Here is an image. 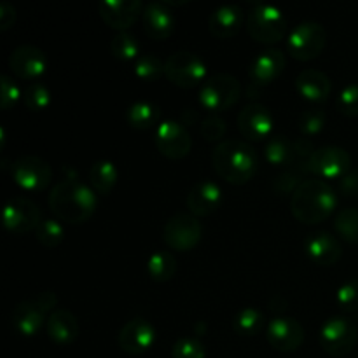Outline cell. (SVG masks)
I'll return each instance as SVG.
<instances>
[{
  "mask_svg": "<svg viewBox=\"0 0 358 358\" xmlns=\"http://www.w3.org/2000/svg\"><path fill=\"white\" fill-rule=\"evenodd\" d=\"M241 94V84L231 73H213L199 86V103L212 114L229 110Z\"/></svg>",
  "mask_w": 358,
  "mask_h": 358,
  "instance_id": "cell-5",
  "label": "cell"
},
{
  "mask_svg": "<svg viewBox=\"0 0 358 358\" xmlns=\"http://www.w3.org/2000/svg\"><path fill=\"white\" fill-rule=\"evenodd\" d=\"M7 65L16 77L34 83L48 69V58H45V52L37 45L21 44L10 52Z\"/></svg>",
  "mask_w": 358,
  "mask_h": 358,
  "instance_id": "cell-18",
  "label": "cell"
},
{
  "mask_svg": "<svg viewBox=\"0 0 358 358\" xmlns=\"http://www.w3.org/2000/svg\"><path fill=\"white\" fill-rule=\"evenodd\" d=\"M334 229L348 243H358V208H343L336 213Z\"/></svg>",
  "mask_w": 358,
  "mask_h": 358,
  "instance_id": "cell-32",
  "label": "cell"
},
{
  "mask_svg": "<svg viewBox=\"0 0 358 358\" xmlns=\"http://www.w3.org/2000/svg\"><path fill=\"white\" fill-rule=\"evenodd\" d=\"M21 100H23L24 107L30 108L31 112H41L48 108L49 103H51V91L48 90L45 84L34 80V83L27 84L23 87Z\"/></svg>",
  "mask_w": 358,
  "mask_h": 358,
  "instance_id": "cell-33",
  "label": "cell"
},
{
  "mask_svg": "<svg viewBox=\"0 0 358 358\" xmlns=\"http://www.w3.org/2000/svg\"><path fill=\"white\" fill-rule=\"evenodd\" d=\"M21 94H23V90L17 87L14 79H10L7 73H3L0 77V107L3 110H9L21 100Z\"/></svg>",
  "mask_w": 358,
  "mask_h": 358,
  "instance_id": "cell-42",
  "label": "cell"
},
{
  "mask_svg": "<svg viewBox=\"0 0 358 358\" xmlns=\"http://www.w3.org/2000/svg\"><path fill=\"white\" fill-rule=\"evenodd\" d=\"M296 91L308 101L320 103L331 96L332 83L325 72L318 69H306L297 76Z\"/></svg>",
  "mask_w": 358,
  "mask_h": 358,
  "instance_id": "cell-25",
  "label": "cell"
},
{
  "mask_svg": "<svg viewBox=\"0 0 358 358\" xmlns=\"http://www.w3.org/2000/svg\"><path fill=\"white\" fill-rule=\"evenodd\" d=\"M303 184L301 180V173L296 168H289V170L280 171L278 177L273 180V187L276 192H282V194H294L296 189Z\"/></svg>",
  "mask_w": 358,
  "mask_h": 358,
  "instance_id": "cell-43",
  "label": "cell"
},
{
  "mask_svg": "<svg viewBox=\"0 0 358 358\" xmlns=\"http://www.w3.org/2000/svg\"><path fill=\"white\" fill-rule=\"evenodd\" d=\"M264 157L273 166L292 168V164L297 161L296 142L287 138L285 135L269 136L264 145Z\"/></svg>",
  "mask_w": 358,
  "mask_h": 358,
  "instance_id": "cell-27",
  "label": "cell"
},
{
  "mask_svg": "<svg viewBox=\"0 0 358 358\" xmlns=\"http://www.w3.org/2000/svg\"><path fill=\"white\" fill-rule=\"evenodd\" d=\"M273 114L266 105L248 103L238 115V129L247 142L268 140L273 131Z\"/></svg>",
  "mask_w": 358,
  "mask_h": 358,
  "instance_id": "cell-14",
  "label": "cell"
},
{
  "mask_svg": "<svg viewBox=\"0 0 358 358\" xmlns=\"http://www.w3.org/2000/svg\"><path fill=\"white\" fill-rule=\"evenodd\" d=\"M338 206V194L329 182L310 178L296 189L290 198L292 215L303 224H320Z\"/></svg>",
  "mask_w": 358,
  "mask_h": 358,
  "instance_id": "cell-2",
  "label": "cell"
},
{
  "mask_svg": "<svg viewBox=\"0 0 358 358\" xmlns=\"http://www.w3.org/2000/svg\"><path fill=\"white\" fill-rule=\"evenodd\" d=\"M224 201V192L217 182L213 180H199L189 191L187 208L194 217H206L212 215L213 212L220 208Z\"/></svg>",
  "mask_w": 358,
  "mask_h": 358,
  "instance_id": "cell-20",
  "label": "cell"
},
{
  "mask_svg": "<svg viewBox=\"0 0 358 358\" xmlns=\"http://www.w3.org/2000/svg\"><path fill=\"white\" fill-rule=\"evenodd\" d=\"M325 121V112L320 108H310V110H303L297 117V128L303 135L306 136H315L324 129Z\"/></svg>",
  "mask_w": 358,
  "mask_h": 358,
  "instance_id": "cell-37",
  "label": "cell"
},
{
  "mask_svg": "<svg viewBox=\"0 0 358 358\" xmlns=\"http://www.w3.org/2000/svg\"><path fill=\"white\" fill-rule=\"evenodd\" d=\"M243 9L238 3L219 6L208 17V30L217 38H231L241 30Z\"/></svg>",
  "mask_w": 358,
  "mask_h": 358,
  "instance_id": "cell-24",
  "label": "cell"
},
{
  "mask_svg": "<svg viewBox=\"0 0 358 358\" xmlns=\"http://www.w3.org/2000/svg\"><path fill=\"white\" fill-rule=\"evenodd\" d=\"M42 220L44 219L38 206L24 196H14L3 205L2 224L10 233L24 234L30 231L35 233Z\"/></svg>",
  "mask_w": 358,
  "mask_h": 358,
  "instance_id": "cell-12",
  "label": "cell"
},
{
  "mask_svg": "<svg viewBox=\"0 0 358 358\" xmlns=\"http://www.w3.org/2000/svg\"><path fill=\"white\" fill-rule=\"evenodd\" d=\"M49 208L66 224H83L98 208V196L91 185L83 184L77 177H66L49 192Z\"/></svg>",
  "mask_w": 358,
  "mask_h": 358,
  "instance_id": "cell-1",
  "label": "cell"
},
{
  "mask_svg": "<svg viewBox=\"0 0 358 358\" xmlns=\"http://www.w3.org/2000/svg\"><path fill=\"white\" fill-rule=\"evenodd\" d=\"M143 31L150 38L163 41L168 38L175 30V17L171 14L170 7L164 2H150L147 3L142 14Z\"/></svg>",
  "mask_w": 358,
  "mask_h": 358,
  "instance_id": "cell-23",
  "label": "cell"
},
{
  "mask_svg": "<svg viewBox=\"0 0 358 358\" xmlns=\"http://www.w3.org/2000/svg\"><path fill=\"white\" fill-rule=\"evenodd\" d=\"M327 45V30L317 21H303L297 24L287 38L289 52L299 62L315 59Z\"/></svg>",
  "mask_w": 358,
  "mask_h": 358,
  "instance_id": "cell-7",
  "label": "cell"
},
{
  "mask_svg": "<svg viewBox=\"0 0 358 358\" xmlns=\"http://www.w3.org/2000/svg\"><path fill=\"white\" fill-rule=\"evenodd\" d=\"M164 76L175 86L192 90L208 79V66L199 55L191 51H177L168 56L164 63Z\"/></svg>",
  "mask_w": 358,
  "mask_h": 358,
  "instance_id": "cell-6",
  "label": "cell"
},
{
  "mask_svg": "<svg viewBox=\"0 0 358 358\" xmlns=\"http://www.w3.org/2000/svg\"><path fill=\"white\" fill-rule=\"evenodd\" d=\"M266 339L278 352H296L304 343V327L296 318L276 317L266 327Z\"/></svg>",
  "mask_w": 358,
  "mask_h": 358,
  "instance_id": "cell-16",
  "label": "cell"
},
{
  "mask_svg": "<svg viewBox=\"0 0 358 358\" xmlns=\"http://www.w3.org/2000/svg\"><path fill=\"white\" fill-rule=\"evenodd\" d=\"M171 357L173 358H206V348L198 338L184 336L178 338L171 346Z\"/></svg>",
  "mask_w": 358,
  "mask_h": 358,
  "instance_id": "cell-38",
  "label": "cell"
},
{
  "mask_svg": "<svg viewBox=\"0 0 358 358\" xmlns=\"http://www.w3.org/2000/svg\"><path fill=\"white\" fill-rule=\"evenodd\" d=\"M10 177L17 187L27 192H41L51 184L52 168L45 159L24 154L10 164Z\"/></svg>",
  "mask_w": 358,
  "mask_h": 358,
  "instance_id": "cell-8",
  "label": "cell"
},
{
  "mask_svg": "<svg viewBox=\"0 0 358 358\" xmlns=\"http://www.w3.org/2000/svg\"><path fill=\"white\" fill-rule=\"evenodd\" d=\"M117 343L128 355H142L156 343V327L147 318H133L121 327Z\"/></svg>",
  "mask_w": 358,
  "mask_h": 358,
  "instance_id": "cell-15",
  "label": "cell"
},
{
  "mask_svg": "<svg viewBox=\"0 0 358 358\" xmlns=\"http://www.w3.org/2000/svg\"><path fill=\"white\" fill-rule=\"evenodd\" d=\"M135 76L145 83H154L164 76V63L156 55H140L135 62Z\"/></svg>",
  "mask_w": 358,
  "mask_h": 358,
  "instance_id": "cell-36",
  "label": "cell"
},
{
  "mask_svg": "<svg viewBox=\"0 0 358 358\" xmlns=\"http://www.w3.org/2000/svg\"><path fill=\"white\" fill-rule=\"evenodd\" d=\"M304 252L317 266H332L341 259L343 247L334 234L327 231H315L304 240Z\"/></svg>",
  "mask_w": 358,
  "mask_h": 358,
  "instance_id": "cell-21",
  "label": "cell"
},
{
  "mask_svg": "<svg viewBox=\"0 0 358 358\" xmlns=\"http://www.w3.org/2000/svg\"><path fill=\"white\" fill-rule=\"evenodd\" d=\"M177 273V259L170 252L157 250L147 261V275L157 283L170 282Z\"/></svg>",
  "mask_w": 358,
  "mask_h": 358,
  "instance_id": "cell-31",
  "label": "cell"
},
{
  "mask_svg": "<svg viewBox=\"0 0 358 358\" xmlns=\"http://www.w3.org/2000/svg\"><path fill=\"white\" fill-rule=\"evenodd\" d=\"M336 303L345 313L358 311V278L346 280L336 292Z\"/></svg>",
  "mask_w": 358,
  "mask_h": 358,
  "instance_id": "cell-39",
  "label": "cell"
},
{
  "mask_svg": "<svg viewBox=\"0 0 358 358\" xmlns=\"http://www.w3.org/2000/svg\"><path fill=\"white\" fill-rule=\"evenodd\" d=\"M245 27L254 41L273 45L285 37L289 23L280 7L273 6V3L255 2L248 10Z\"/></svg>",
  "mask_w": 358,
  "mask_h": 358,
  "instance_id": "cell-4",
  "label": "cell"
},
{
  "mask_svg": "<svg viewBox=\"0 0 358 358\" xmlns=\"http://www.w3.org/2000/svg\"><path fill=\"white\" fill-rule=\"evenodd\" d=\"M87 177H90V184L96 194L107 196L110 194L112 189L117 184L119 173L117 168H115V164L112 161L100 159L91 164Z\"/></svg>",
  "mask_w": 358,
  "mask_h": 358,
  "instance_id": "cell-29",
  "label": "cell"
},
{
  "mask_svg": "<svg viewBox=\"0 0 358 358\" xmlns=\"http://www.w3.org/2000/svg\"><path fill=\"white\" fill-rule=\"evenodd\" d=\"M266 325V315L259 308H241L233 318V329L243 338H252L257 336L259 332L264 329Z\"/></svg>",
  "mask_w": 358,
  "mask_h": 358,
  "instance_id": "cell-30",
  "label": "cell"
},
{
  "mask_svg": "<svg viewBox=\"0 0 358 358\" xmlns=\"http://www.w3.org/2000/svg\"><path fill=\"white\" fill-rule=\"evenodd\" d=\"M358 329L345 317H332L320 327V345L332 357H346L355 350Z\"/></svg>",
  "mask_w": 358,
  "mask_h": 358,
  "instance_id": "cell-9",
  "label": "cell"
},
{
  "mask_svg": "<svg viewBox=\"0 0 358 358\" xmlns=\"http://www.w3.org/2000/svg\"><path fill=\"white\" fill-rule=\"evenodd\" d=\"M338 191L345 198H358V168H352L345 177L339 178Z\"/></svg>",
  "mask_w": 358,
  "mask_h": 358,
  "instance_id": "cell-44",
  "label": "cell"
},
{
  "mask_svg": "<svg viewBox=\"0 0 358 358\" xmlns=\"http://www.w3.org/2000/svg\"><path fill=\"white\" fill-rule=\"evenodd\" d=\"M287 65L285 52L282 49L269 48L266 51L259 52L250 63L248 69V76H250L252 86H269L273 80L278 79L282 76L283 69Z\"/></svg>",
  "mask_w": 358,
  "mask_h": 358,
  "instance_id": "cell-19",
  "label": "cell"
},
{
  "mask_svg": "<svg viewBox=\"0 0 358 358\" xmlns=\"http://www.w3.org/2000/svg\"><path fill=\"white\" fill-rule=\"evenodd\" d=\"M126 121L135 129H150L154 126H159L161 122V108L156 103L147 100H136L126 108Z\"/></svg>",
  "mask_w": 358,
  "mask_h": 358,
  "instance_id": "cell-28",
  "label": "cell"
},
{
  "mask_svg": "<svg viewBox=\"0 0 358 358\" xmlns=\"http://www.w3.org/2000/svg\"><path fill=\"white\" fill-rule=\"evenodd\" d=\"M45 331H48L49 339L56 345H72L79 336V320L72 311L65 310V308H58L52 311L45 324Z\"/></svg>",
  "mask_w": 358,
  "mask_h": 358,
  "instance_id": "cell-26",
  "label": "cell"
},
{
  "mask_svg": "<svg viewBox=\"0 0 358 358\" xmlns=\"http://www.w3.org/2000/svg\"><path fill=\"white\" fill-rule=\"evenodd\" d=\"M352 170V156L343 147L325 145L315 149L306 163V171L322 180H339Z\"/></svg>",
  "mask_w": 358,
  "mask_h": 358,
  "instance_id": "cell-10",
  "label": "cell"
},
{
  "mask_svg": "<svg viewBox=\"0 0 358 358\" xmlns=\"http://www.w3.org/2000/svg\"><path fill=\"white\" fill-rule=\"evenodd\" d=\"M163 238L171 250L189 252L201 241L203 226L192 213H175L164 224Z\"/></svg>",
  "mask_w": 358,
  "mask_h": 358,
  "instance_id": "cell-11",
  "label": "cell"
},
{
  "mask_svg": "<svg viewBox=\"0 0 358 358\" xmlns=\"http://www.w3.org/2000/svg\"><path fill=\"white\" fill-rule=\"evenodd\" d=\"M110 52L121 62H136L140 56V44L129 31H121L110 41Z\"/></svg>",
  "mask_w": 358,
  "mask_h": 358,
  "instance_id": "cell-34",
  "label": "cell"
},
{
  "mask_svg": "<svg viewBox=\"0 0 358 358\" xmlns=\"http://www.w3.org/2000/svg\"><path fill=\"white\" fill-rule=\"evenodd\" d=\"M338 110L346 117H357L358 115V83H350L339 91L338 94Z\"/></svg>",
  "mask_w": 358,
  "mask_h": 358,
  "instance_id": "cell-40",
  "label": "cell"
},
{
  "mask_svg": "<svg viewBox=\"0 0 358 358\" xmlns=\"http://www.w3.org/2000/svg\"><path fill=\"white\" fill-rule=\"evenodd\" d=\"M49 315L42 310L41 304L37 301H21L16 304L10 315V322H13L14 331L24 338H34L42 331L45 324H48Z\"/></svg>",
  "mask_w": 358,
  "mask_h": 358,
  "instance_id": "cell-22",
  "label": "cell"
},
{
  "mask_svg": "<svg viewBox=\"0 0 358 358\" xmlns=\"http://www.w3.org/2000/svg\"><path fill=\"white\" fill-rule=\"evenodd\" d=\"M212 164L217 175L229 184H245L259 166L257 152L247 140H224L212 152Z\"/></svg>",
  "mask_w": 358,
  "mask_h": 358,
  "instance_id": "cell-3",
  "label": "cell"
},
{
  "mask_svg": "<svg viewBox=\"0 0 358 358\" xmlns=\"http://www.w3.org/2000/svg\"><path fill=\"white\" fill-rule=\"evenodd\" d=\"M226 129V121L219 114L206 115L203 119L201 126H199V133H201V136L206 142H219V140H222Z\"/></svg>",
  "mask_w": 358,
  "mask_h": 358,
  "instance_id": "cell-41",
  "label": "cell"
},
{
  "mask_svg": "<svg viewBox=\"0 0 358 358\" xmlns=\"http://www.w3.org/2000/svg\"><path fill=\"white\" fill-rule=\"evenodd\" d=\"M143 3L140 0H105L98 7L100 17L112 30L128 31L143 14Z\"/></svg>",
  "mask_w": 358,
  "mask_h": 358,
  "instance_id": "cell-17",
  "label": "cell"
},
{
  "mask_svg": "<svg viewBox=\"0 0 358 358\" xmlns=\"http://www.w3.org/2000/svg\"><path fill=\"white\" fill-rule=\"evenodd\" d=\"M154 143L157 150L168 159H184L192 149V140L184 124L178 121L168 119L163 121L154 131Z\"/></svg>",
  "mask_w": 358,
  "mask_h": 358,
  "instance_id": "cell-13",
  "label": "cell"
},
{
  "mask_svg": "<svg viewBox=\"0 0 358 358\" xmlns=\"http://www.w3.org/2000/svg\"><path fill=\"white\" fill-rule=\"evenodd\" d=\"M38 243L48 248H55L65 240V227L58 219H44L35 229Z\"/></svg>",
  "mask_w": 358,
  "mask_h": 358,
  "instance_id": "cell-35",
  "label": "cell"
},
{
  "mask_svg": "<svg viewBox=\"0 0 358 358\" xmlns=\"http://www.w3.org/2000/svg\"><path fill=\"white\" fill-rule=\"evenodd\" d=\"M16 23V9L9 2L0 3V30H9Z\"/></svg>",
  "mask_w": 358,
  "mask_h": 358,
  "instance_id": "cell-45",
  "label": "cell"
}]
</instances>
